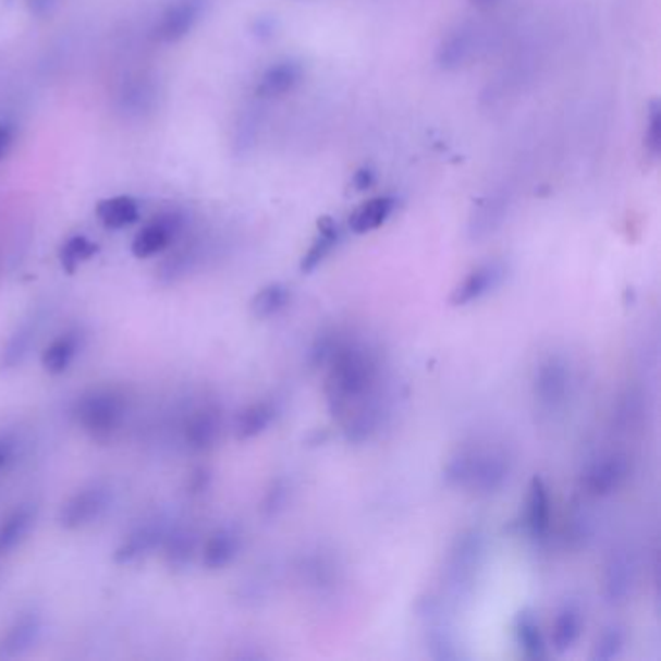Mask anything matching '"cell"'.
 <instances>
[{"mask_svg":"<svg viewBox=\"0 0 661 661\" xmlns=\"http://www.w3.org/2000/svg\"><path fill=\"white\" fill-rule=\"evenodd\" d=\"M327 404L335 419H344L382 394V359L372 345L359 338L340 334L327 365Z\"/></svg>","mask_w":661,"mask_h":661,"instance_id":"cell-1","label":"cell"},{"mask_svg":"<svg viewBox=\"0 0 661 661\" xmlns=\"http://www.w3.org/2000/svg\"><path fill=\"white\" fill-rule=\"evenodd\" d=\"M514 469V460L503 444L466 442L450 454L444 466V481L479 497L503 491Z\"/></svg>","mask_w":661,"mask_h":661,"instance_id":"cell-2","label":"cell"},{"mask_svg":"<svg viewBox=\"0 0 661 661\" xmlns=\"http://www.w3.org/2000/svg\"><path fill=\"white\" fill-rule=\"evenodd\" d=\"M131 406L123 390L113 387L89 389L76 400L72 415L79 429L94 441L107 442L123 429Z\"/></svg>","mask_w":661,"mask_h":661,"instance_id":"cell-3","label":"cell"},{"mask_svg":"<svg viewBox=\"0 0 661 661\" xmlns=\"http://www.w3.org/2000/svg\"><path fill=\"white\" fill-rule=\"evenodd\" d=\"M483 551H486V538L479 529H466L454 539L444 566L446 568L444 580L452 598L460 600L472 591L477 571L483 563Z\"/></svg>","mask_w":661,"mask_h":661,"instance_id":"cell-4","label":"cell"},{"mask_svg":"<svg viewBox=\"0 0 661 661\" xmlns=\"http://www.w3.org/2000/svg\"><path fill=\"white\" fill-rule=\"evenodd\" d=\"M573 390V369L561 353H549L534 372V397L541 414L553 417L561 414Z\"/></svg>","mask_w":661,"mask_h":661,"instance_id":"cell-5","label":"cell"},{"mask_svg":"<svg viewBox=\"0 0 661 661\" xmlns=\"http://www.w3.org/2000/svg\"><path fill=\"white\" fill-rule=\"evenodd\" d=\"M113 489L107 481H91L71 494L57 514L59 526L64 529H82L98 522L111 506Z\"/></svg>","mask_w":661,"mask_h":661,"instance_id":"cell-6","label":"cell"},{"mask_svg":"<svg viewBox=\"0 0 661 661\" xmlns=\"http://www.w3.org/2000/svg\"><path fill=\"white\" fill-rule=\"evenodd\" d=\"M633 474V460L623 450L605 452L590 462L583 476L586 494L593 499H605L617 493Z\"/></svg>","mask_w":661,"mask_h":661,"instance_id":"cell-7","label":"cell"},{"mask_svg":"<svg viewBox=\"0 0 661 661\" xmlns=\"http://www.w3.org/2000/svg\"><path fill=\"white\" fill-rule=\"evenodd\" d=\"M636 578H638V563L636 556L628 547H617L611 551V555L603 566V600L608 605H623L635 591Z\"/></svg>","mask_w":661,"mask_h":661,"instance_id":"cell-8","label":"cell"},{"mask_svg":"<svg viewBox=\"0 0 661 661\" xmlns=\"http://www.w3.org/2000/svg\"><path fill=\"white\" fill-rule=\"evenodd\" d=\"M509 273V266L503 260H487L483 265L476 266L466 278L458 283V287L452 293L450 303L454 307H469L474 303L486 299L487 295L497 292Z\"/></svg>","mask_w":661,"mask_h":661,"instance_id":"cell-9","label":"cell"},{"mask_svg":"<svg viewBox=\"0 0 661 661\" xmlns=\"http://www.w3.org/2000/svg\"><path fill=\"white\" fill-rule=\"evenodd\" d=\"M169 524L161 516H154L148 521L140 522L134 526L123 541L115 549L117 564L140 563L146 556H150L158 547L163 546V539L168 536Z\"/></svg>","mask_w":661,"mask_h":661,"instance_id":"cell-10","label":"cell"},{"mask_svg":"<svg viewBox=\"0 0 661 661\" xmlns=\"http://www.w3.org/2000/svg\"><path fill=\"white\" fill-rule=\"evenodd\" d=\"M479 32L474 24H458L452 27L441 44L437 45L434 62L442 71H458L476 57Z\"/></svg>","mask_w":661,"mask_h":661,"instance_id":"cell-11","label":"cell"},{"mask_svg":"<svg viewBox=\"0 0 661 661\" xmlns=\"http://www.w3.org/2000/svg\"><path fill=\"white\" fill-rule=\"evenodd\" d=\"M183 228H185V218L181 213H161L136 233L131 247L133 255L136 258H150L158 255L175 241Z\"/></svg>","mask_w":661,"mask_h":661,"instance_id":"cell-12","label":"cell"},{"mask_svg":"<svg viewBox=\"0 0 661 661\" xmlns=\"http://www.w3.org/2000/svg\"><path fill=\"white\" fill-rule=\"evenodd\" d=\"M44 633V617L39 611H24L10 623L0 638V660H16L36 648Z\"/></svg>","mask_w":661,"mask_h":661,"instance_id":"cell-13","label":"cell"},{"mask_svg":"<svg viewBox=\"0 0 661 661\" xmlns=\"http://www.w3.org/2000/svg\"><path fill=\"white\" fill-rule=\"evenodd\" d=\"M44 318V307H37L36 310H29V315L20 320L19 327L12 330L9 340L0 350V369H14L26 362L32 347L36 345L37 334L41 332Z\"/></svg>","mask_w":661,"mask_h":661,"instance_id":"cell-14","label":"cell"},{"mask_svg":"<svg viewBox=\"0 0 661 661\" xmlns=\"http://www.w3.org/2000/svg\"><path fill=\"white\" fill-rule=\"evenodd\" d=\"M419 615L425 621V642L429 656L434 660H460L462 653L458 650V644L454 640V635L450 633L449 626L442 621L441 605L437 601H421L419 605Z\"/></svg>","mask_w":661,"mask_h":661,"instance_id":"cell-15","label":"cell"},{"mask_svg":"<svg viewBox=\"0 0 661 661\" xmlns=\"http://www.w3.org/2000/svg\"><path fill=\"white\" fill-rule=\"evenodd\" d=\"M223 415L216 402H206L188 415L185 424L186 446L195 452H206L213 449L221 437Z\"/></svg>","mask_w":661,"mask_h":661,"instance_id":"cell-16","label":"cell"},{"mask_svg":"<svg viewBox=\"0 0 661 661\" xmlns=\"http://www.w3.org/2000/svg\"><path fill=\"white\" fill-rule=\"evenodd\" d=\"M204 0H176L159 19L156 37L163 44H175L193 32L203 16Z\"/></svg>","mask_w":661,"mask_h":661,"instance_id":"cell-17","label":"cell"},{"mask_svg":"<svg viewBox=\"0 0 661 661\" xmlns=\"http://www.w3.org/2000/svg\"><path fill=\"white\" fill-rule=\"evenodd\" d=\"M526 531L534 541H546L551 531V494L546 479L531 477L526 497Z\"/></svg>","mask_w":661,"mask_h":661,"instance_id":"cell-18","label":"cell"},{"mask_svg":"<svg viewBox=\"0 0 661 661\" xmlns=\"http://www.w3.org/2000/svg\"><path fill=\"white\" fill-rule=\"evenodd\" d=\"M509 208H511V203L504 193L486 196L469 216V223H467L469 238L483 241L501 230V225L509 216Z\"/></svg>","mask_w":661,"mask_h":661,"instance_id":"cell-19","label":"cell"},{"mask_svg":"<svg viewBox=\"0 0 661 661\" xmlns=\"http://www.w3.org/2000/svg\"><path fill=\"white\" fill-rule=\"evenodd\" d=\"M241 547H243V538L237 528L221 526V528L213 529L208 539L204 541L203 553H200L204 568H208V571L228 568L237 559Z\"/></svg>","mask_w":661,"mask_h":661,"instance_id":"cell-20","label":"cell"},{"mask_svg":"<svg viewBox=\"0 0 661 661\" xmlns=\"http://www.w3.org/2000/svg\"><path fill=\"white\" fill-rule=\"evenodd\" d=\"M303 74L305 71L301 62H276L270 69H266L265 74L258 79L256 96L262 99L283 98L299 86Z\"/></svg>","mask_w":661,"mask_h":661,"instance_id":"cell-21","label":"cell"},{"mask_svg":"<svg viewBox=\"0 0 661 661\" xmlns=\"http://www.w3.org/2000/svg\"><path fill=\"white\" fill-rule=\"evenodd\" d=\"M584 628L583 609L576 601H566L563 608L556 611L553 628H551V648L559 656L571 652L576 642L580 640Z\"/></svg>","mask_w":661,"mask_h":661,"instance_id":"cell-22","label":"cell"},{"mask_svg":"<svg viewBox=\"0 0 661 661\" xmlns=\"http://www.w3.org/2000/svg\"><path fill=\"white\" fill-rule=\"evenodd\" d=\"M278 417V406L272 400H258L243 407L233 421V434L238 441H250L268 431Z\"/></svg>","mask_w":661,"mask_h":661,"instance_id":"cell-23","label":"cell"},{"mask_svg":"<svg viewBox=\"0 0 661 661\" xmlns=\"http://www.w3.org/2000/svg\"><path fill=\"white\" fill-rule=\"evenodd\" d=\"M397 208L396 196H375L367 203H363L355 212L350 216V230L355 235H367L372 231L380 230L389 223Z\"/></svg>","mask_w":661,"mask_h":661,"instance_id":"cell-24","label":"cell"},{"mask_svg":"<svg viewBox=\"0 0 661 661\" xmlns=\"http://www.w3.org/2000/svg\"><path fill=\"white\" fill-rule=\"evenodd\" d=\"M37 511L34 504H20L0 522V556L19 549L36 526Z\"/></svg>","mask_w":661,"mask_h":661,"instance_id":"cell-25","label":"cell"},{"mask_svg":"<svg viewBox=\"0 0 661 661\" xmlns=\"http://www.w3.org/2000/svg\"><path fill=\"white\" fill-rule=\"evenodd\" d=\"M82 344H84V334H82V330H76V328L57 335L53 342L47 345L45 352L41 353L44 369L51 375H61L78 357Z\"/></svg>","mask_w":661,"mask_h":661,"instance_id":"cell-26","label":"cell"},{"mask_svg":"<svg viewBox=\"0 0 661 661\" xmlns=\"http://www.w3.org/2000/svg\"><path fill=\"white\" fill-rule=\"evenodd\" d=\"M166 549V561L171 568L183 571L195 559L196 547H198V534L188 524H176L169 526L168 536L163 539Z\"/></svg>","mask_w":661,"mask_h":661,"instance_id":"cell-27","label":"cell"},{"mask_svg":"<svg viewBox=\"0 0 661 661\" xmlns=\"http://www.w3.org/2000/svg\"><path fill=\"white\" fill-rule=\"evenodd\" d=\"M514 638L528 660L547 658V642L538 617L531 609H522L514 619Z\"/></svg>","mask_w":661,"mask_h":661,"instance_id":"cell-28","label":"cell"},{"mask_svg":"<svg viewBox=\"0 0 661 661\" xmlns=\"http://www.w3.org/2000/svg\"><path fill=\"white\" fill-rule=\"evenodd\" d=\"M340 241H342V231L332 218L318 220L317 237L313 241L309 250L301 258V272H315L318 266L322 265L328 256L334 253V248L340 245Z\"/></svg>","mask_w":661,"mask_h":661,"instance_id":"cell-29","label":"cell"},{"mask_svg":"<svg viewBox=\"0 0 661 661\" xmlns=\"http://www.w3.org/2000/svg\"><path fill=\"white\" fill-rule=\"evenodd\" d=\"M292 295V287L287 283H268L255 293V297L248 303V309H250V315L258 320L278 317L282 310L290 307Z\"/></svg>","mask_w":661,"mask_h":661,"instance_id":"cell-30","label":"cell"},{"mask_svg":"<svg viewBox=\"0 0 661 661\" xmlns=\"http://www.w3.org/2000/svg\"><path fill=\"white\" fill-rule=\"evenodd\" d=\"M299 574L303 583L313 590H330L338 583V564L332 555L317 551V553L303 556Z\"/></svg>","mask_w":661,"mask_h":661,"instance_id":"cell-31","label":"cell"},{"mask_svg":"<svg viewBox=\"0 0 661 661\" xmlns=\"http://www.w3.org/2000/svg\"><path fill=\"white\" fill-rule=\"evenodd\" d=\"M101 223L109 230H123L126 225H133L140 218V204L133 196H113L106 198L96 208Z\"/></svg>","mask_w":661,"mask_h":661,"instance_id":"cell-32","label":"cell"},{"mask_svg":"<svg viewBox=\"0 0 661 661\" xmlns=\"http://www.w3.org/2000/svg\"><path fill=\"white\" fill-rule=\"evenodd\" d=\"M98 243H94L86 235H72L71 238L64 241V245L59 250V260L66 272L74 273L82 262L98 255Z\"/></svg>","mask_w":661,"mask_h":661,"instance_id":"cell-33","label":"cell"},{"mask_svg":"<svg viewBox=\"0 0 661 661\" xmlns=\"http://www.w3.org/2000/svg\"><path fill=\"white\" fill-rule=\"evenodd\" d=\"M626 633L619 625H611L598 636L591 650V660L611 661L617 660L625 652Z\"/></svg>","mask_w":661,"mask_h":661,"instance_id":"cell-34","label":"cell"},{"mask_svg":"<svg viewBox=\"0 0 661 661\" xmlns=\"http://www.w3.org/2000/svg\"><path fill=\"white\" fill-rule=\"evenodd\" d=\"M290 497H292L290 481L285 477L273 479L272 483L266 489L262 501H260V514H262V518H266V521L278 518L287 509Z\"/></svg>","mask_w":661,"mask_h":661,"instance_id":"cell-35","label":"cell"},{"mask_svg":"<svg viewBox=\"0 0 661 661\" xmlns=\"http://www.w3.org/2000/svg\"><path fill=\"white\" fill-rule=\"evenodd\" d=\"M644 148L648 156L658 159L661 151V109L658 101H652L648 106L646 113V131H644Z\"/></svg>","mask_w":661,"mask_h":661,"instance_id":"cell-36","label":"cell"},{"mask_svg":"<svg viewBox=\"0 0 661 661\" xmlns=\"http://www.w3.org/2000/svg\"><path fill=\"white\" fill-rule=\"evenodd\" d=\"M16 454V437L12 432H0V472L9 466Z\"/></svg>","mask_w":661,"mask_h":661,"instance_id":"cell-37","label":"cell"},{"mask_svg":"<svg viewBox=\"0 0 661 661\" xmlns=\"http://www.w3.org/2000/svg\"><path fill=\"white\" fill-rule=\"evenodd\" d=\"M57 4L59 0H27V10L37 19H44L57 9Z\"/></svg>","mask_w":661,"mask_h":661,"instance_id":"cell-38","label":"cell"},{"mask_svg":"<svg viewBox=\"0 0 661 661\" xmlns=\"http://www.w3.org/2000/svg\"><path fill=\"white\" fill-rule=\"evenodd\" d=\"M210 472L208 469H196L193 477H191V493H204L208 487H210Z\"/></svg>","mask_w":661,"mask_h":661,"instance_id":"cell-39","label":"cell"},{"mask_svg":"<svg viewBox=\"0 0 661 661\" xmlns=\"http://www.w3.org/2000/svg\"><path fill=\"white\" fill-rule=\"evenodd\" d=\"M12 144H14V128L10 124L0 123V159L9 156Z\"/></svg>","mask_w":661,"mask_h":661,"instance_id":"cell-40","label":"cell"},{"mask_svg":"<svg viewBox=\"0 0 661 661\" xmlns=\"http://www.w3.org/2000/svg\"><path fill=\"white\" fill-rule=\"evenodd\" d=\"M375 185V171L370 168H362L353 175V186L357 191H367Z\"/></svg>","mask_w":661,"mask_h":661,"instance_id":"cell-41","label":"cell"},{"mask_svg":"<svg viewBox=\"0 0 661 661\" xmlns=\"http://www.w3.org/2000/svg\"><path fill=\"white\" fill-rule=\"evenodd\" d=\"M469 2H474L476 7H491L497 0H469Z\"/></svg>","mask_w":661,"mask_h":661,"instance_id":"cell-42","label":"cell"}]
</instances>
